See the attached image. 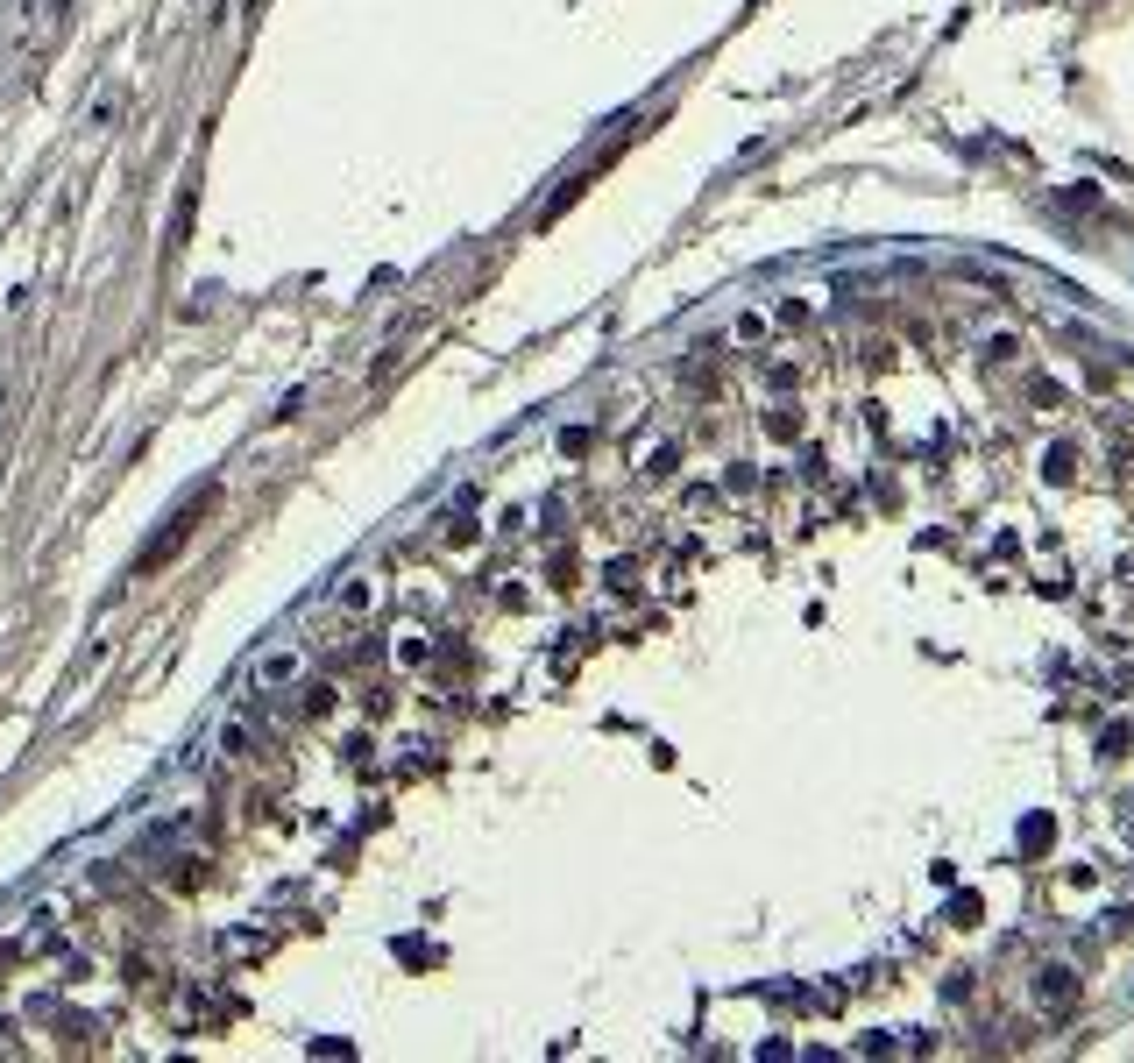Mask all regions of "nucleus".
Returning <instances> with one entry per match:
<instances>
[{"label": "nucleus", "instance_id": "1", "mask_svg": "<svg viewBox=\"0 0 1134 1063\" xmlns=\"http://www.w3.org/2000/svg\"><path fill=\"white\" fill-rule=\"evenodd\" d=\"M1078 1000V978H1071V964H1042L1035 971V1007L1042 1014H1057V1007H1071Z\"/></svg>", "mask_w": 1134, "mask_h": 1063}, {"label": "nucleus", "instance_id": "2", "mask_svg": "<svg viewBox=\"0 0 1134 1063\" xmlns=\"http://www.w3.org/2000/svg\"><path fill=\"white\" fill-rule=\"evenodd\" d=\"M1106 936H1120V943H1134V901H1127V908H1113V915H1106Z\"/></svg>", "mask_w": 1134, "mask_h": 1063}]
</instances>
